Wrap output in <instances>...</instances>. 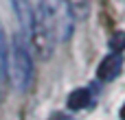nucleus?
Masks as SVG:
<instances>
[{"label":"nucleus","mask_w":125,"mask_h":120,"mask_svg":"<svg viewBox=\"0 0 125 120\" xmlns=\"http://www.w3.org/2000/svg\"><path fill=\"white\" fill-rule=\"evenodd\" d=\"M64 0H40V9L33 17V46L40 59H48L55 46V37L66 39L70 35V9Z\"/></svg>","instance_id":"obj_1"},{"label":"nucleus","mask_w":125,"mask_h":120,"mask_svg":"<svg viewBox=\"0 0 125 120\" xmlns=\"http://www.w3.org/2000/svg\"><path fill=\"white\" fill-rule=\"evenodd\" d=\"M9 77L15 81L18 90H26L33 79V61L26 52V46L20 35L13 37V61L9 63Z\"/></svg>","instance_id":"obj_2"},{"label":"nucleus","mask_w":125,"mask_h":120,"mask_svg":"<svg viewBox=\"0 0 125 120\" xmlns=\"http://www.w3.org/2000/svg\"><path fill=\"white\" fill-rule=\"evenodd\" d=\"M121 68H123L121 55H110V57H105V59L101 61V66L97 68V77H99L101 81H112V79L119 77Z\"/></svg>","instance_id":"obj_3"},{"label":"nucleus","mask_w":125,"mask_h":120,"mask_svg":"<svg viewBox=\"0 0 125 120\" xmlns=\"http://www.w3.org/2000/svg\"><path fill=\"white\" fill-rule=\"evenodd\" d=\"M11 4H13V11H15L18 20H20L22 31L24 33H31L33 31V17H35L33 9H31V2L29 0H11Z\"/></svg>","instance_id":"obj_4"},{"label":"nucleus","mask_w":125,"mask_h":120,"mask_svg":"<svg viewBox=\"0 0 125 120\" xmlns=\"http://www.w3.org/2000/svg\"><path fill=\"white\" fill-rule=\"evenodd\" d=\"M90 105V92L88 90H75L68 96V107L70 109H83Z\"/></svg>","instance_id":"obj_5"},{"label":"nucleus","mask_w":125,"mask_h":120,"mask_svg":"<svg viewBox=\"0 0 125 120\" xmlns=\"http://www.w3.org/2000/svg\"><path fill=\"white\" fill-rule=\"evenodd\" d=\"M9 50H7V42H4V31L0 24V74L4 79H9Z\"/></svg>","instance_id":"obj_6"},{"label":"nucleus","mask_w":125,"mask_h":120,"mask_svg":"<svg viewBox=\"0 0 125 120\" xmlns=\"http://www.w3.org/2000/svg\"><path fill=\"white\" fill-rule=\"evenodd\" d=\"M64 2L68 4L70 13H75V15H79V17H83V15L88 13V0H64Z\"/></svg>","instance_id":"obj_7"},{"label":"nucleus","mask_w":125,"mask_h":120,"mask_svg":"<svg viewBox=\"0 0 125 120\" xmlns=\"http://www.w3.org/2000/svg\"><path fill=\"white\" fill-rule=\"evenodd\" d=\"M110 48L114 50V55H119L121 50H125V31H116L110 37Z\"/></svg>","instance_id":"obj_8"},{"label":"nucleus","mask_w":125,"mask_h":120,"mask_svg":"<svg viewBox=\"0 0 125 120\" xmlns=\"http://www.w3.org/2000/svg\"><path fill=\"white\" fill-rule=\"evenodd\" d=\"M53 120H68V118H66L64 114H55V118H53Z\"/></svg>","instance_id":"obj_9"},{"label":"nucleus","mask_w":125,"mask_h":120,"mask_svg":"<svg viewBox=\"0 0 125 120\" xmlns=\"http://www.w3.org/2000/svg\"><path fill=\"white\" fill-rule=\"evenodd\" d=\"M121 120H125V105H123V109H121Z\"/></svg>","instance_id":"obj_10"}]
</instances>
